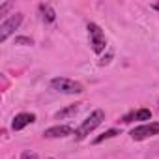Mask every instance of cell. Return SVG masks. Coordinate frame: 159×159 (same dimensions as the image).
Listing matches in <instances>:
<instances>
[{
  "label": "cell",
  "instance_id": "1",
  "mask_svg": "<svg viewBox=\"0 0 159 159\" xmlns=\"http://www.w3.org/2000/svg\"><path fill=\"white\" fill-rule=\"evenodd\" d=\"M103 120H105V112H103L101 109L94 111V112H92V114L83 122V124H81V127L75 131V139H77V140H83V139H84L86 135H90V133H92V131H94L101 122H103Z\"/></svg>",
  "mask_w": 159,
  "mask_h": 159
},
{
  "label": "cell",
  "instance_id": "2",
  "mask_svg": "<svg viewBox=\"0 0 159 159\" xmlns=\"http://www.w3.org/2000/svg\"><path fill=\"white\" fill-rule=\"evenodd\" d=\"M51 86L56 90V92H62V94H81L84 92V86L77 81H71V79H66V77H56L51 81Z\"/></svg>",
  "mask_w": 159,
  "mask_h": 159
},
{
  "label": "cell",
  "instance_id": "3",
  "mask_svg": "<svg viewBox=\"0 0 159 159\" xmlns=\"http://www.w3.org/2000/svg\"><path fill=\"white\" fill-rule=\"evenodd\" d=\"M88 34H90V41H92V49L94 52H103L105 51V45H107V39H105V34L103 30L96 25V23H88Z\"/></svg>",
  "mask_w": 159,
  "mask_h": 159
},
{
  "label": "cell",
  "instance_id": "4",
  "mask_svg": "<svg viewBox=\"0 0 159 159\" xmlns=\"http://www.w3.org/2000/svg\"><path fill=\"white\" fill-rule=\"evenodd\" d=\"M21 23H23V13H13L8 21H4L0 25V41H6L13 34V30L19 28Z\"/></svg>",
  "mask_w": 159,
  "mask_h": 159
},
{
  "label": "cell",
  "instance_id": "5",
  "mask_svg": "<svg viewBox=\"0 0 159 159\" xmlns=\"http://www.w3.org/2000/svg\"><path fill=\"white\" fill-rule=\"evenodd\" d=\"M152 135H159V124H144V125H139L131 131L133 140H142V139L152 137Z\"/></svg>",
  "mask_w": 159,
  "mask_h": 159
},
{
  "label": "cell",
  "instance_id": "6",
  "mask_svg": "<svg viewBox=\"0 0 159 159\" xmlns=\"http://www.w3.org/2000/svg\"><path fill=\"white\" fill-rule=\"evenodd\" d=\"M71 133H73L71 125H54V127L45 129L43 137H45V139H62V137H67V135H71Z\"/></svg>",
  "mask_w": 159,
  "mask_h": 159
},
{
  "label": "cell",
  "instance_id": "7",
  "mask_svg": "<svg viewBox=\"0 0 159 159\" xmlns=\"http://www.w3.org/2000/svg\"><path fill=\"white\" fill-rule=\"evenodd\" d=\"M36 120V114H28V112H23V114H17L11 122V129L13 131H21L23 127H26L28 124H32Z\"/></svg>",
  "mask_w": 159,
  "mask_h": 159
},
{
  "label": "cell",
  "instance_id": "8",
  "mask_svg": "<svg viewBox=\"0 0 159 159\" xmlns=\"http://www.w3.org/2000/svg\"><path fill=\"white\" fill-rule=\"evenodd\" d=\"M81 105H83V103H73V105H69V107H66V109L58 111V112L54 114V118H56V120H62V118H69V116H75V114L79 112V109H81Z\"/></svg>",
  "mask_w": 159,
  "mask_h": 159
},
{
  "label": "cell",
  "instance_id": "9",
  "mask_svg": "<svg viewBox=\"0 0 159 159\" xmlns=\"http://www.w3.org/2000/svg\"><path fill=\"white\" fill-rule=\"evenodd\" d=\"M39 11H41L45 23H52V21L56 19V11H54L49 4H39Z\"/></svg>",
  "mask_w": 159,
  "mask_h": 159
},
{
  "label": "cell",
  "instance_id": "10",
  "mask_svg": "<svg viewBox=\"0 0 159 159\" xmlns=\"http://www.w3.org/2000/svg\"><path fill=\"white\" fill-rule=\"evenodd\" d=\"M116 135H120V131H118V129H109V131H105L103 135H99L98 139H94V144H101L103 140L112 139V137H116Z\"/></svg>",
  "mask_w": 159,
  "mask_h": 159
},
{
  "label": "cell",
  "instance_id": "11",
  "mask_svg": "<svg viewBox=\"0 0 159 159\" xmlns=\"http://www.w3.org/2000/svg\"><path fill=\"white\" fill-rule=\"evenodd\" d=\"M135 120H139V122L152 120V112H150L148 109H140V111H137V112H135Z\"/></svg>",
  "mask_w": 159,
  "mask_h": 159
},
{
  "label": "cell",
  "instance_id": "12",
  "mask_svg": "<svg viewBox=\"0 0 159 159\" xmlns=\"http://www.w3.org/2000/svg\"><path fill=\"white\" fill-rule=\"evenodd\" d=\"M15 45H34V41H32V38L17 36V38H15Z\"/></svg>",
  "mask_w": 159,
  "mask_h": 159
},
{
  "label": "cell",
  "instance_id": "13",
  "mask_svg": "<svg viewBox=\"0 0 159 159\" xmlns=\"http://www.w3.org/2000/svg\"><path fill=\"white\" fill-rule=\"evenodd\" d=\"M21 159H38V153H36V152L26 150V152H23V153H21Z\"/></svg>",
  "mask_w": 159,
  "mask_h": 159
},
{
  "label": "cell",
  "instance_id": "14",
  "mask_svg": "<svg viewBox=\"0 0 159 159\" xmlns=\"http://www.w3.org/2000/svg\"><path fill=\"white\" fill-rule=\"evenodd\" d=\"M8 10H11V2H4L2 6H0V15H4Z\"/></svg>",
  "mask_w": 159,
  "mask_h": 159
},
{
  "label": "cell",
  "instance_id": "15",
  "mask_svg": "<svg viewBox=\"0 0 159 159\" xmlns=\"http://www.w3.org/2000/svg\"><path fill=\"white\" fill-rule=\"evenodd\" d=\"M111 58H112V52H109V54H107V56H103V58H101V62H99V64H101V66H105V64H109V62H111Z\"/></svg>",
  "mask_w": 159,
  "mask_h": 159
},
{
  "label": "cell",
  "instance_id": "16",
  "mask_svg": "<svg viewBox=\"0 0 159 159\" xmlns=\"http://www.w3.org/2000/svg\"><path fill=\"white\" fill-rule=\"evenodd\" d=\"M152 8H155V10H159V2H157V4H152Z\"/></svg>",
  "mask_w": 159,
  "mask_h": 159
}]
</instances>
